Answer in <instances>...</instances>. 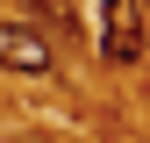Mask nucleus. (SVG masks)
Masks as SVG:
<instances>
[{
  "label": "nucleus",
  "mask_w": 150,
  "mask_h": 143,
  "mask_svg": "<svg viewBox=\"0 0 150 143\" xmlns=\"http://www.w3.org/2000/svg\"><path fill=\"white\" fill-rule=\"evenodd\" d=\"M93 36H100V64H136L143 43H150V7L143 0H100Z\"/></svg>",
  "instance_id": "f257e3e1"
},
{
  "label": "nucleus",
  "mask_w": 150,
  "mask_h": 143,
  "mask_svg": "<svg viewBox=\"0 0 150 143\" xmlns=\"http://www.w3.org/2000/svg\"><path fill=\"white\" fill-rule=\"evenodd\" d=\"M0 64L22 72V79H50V72H57V50H50V36L36 29V22L0 14Z\"/></svg>",
  "instance_id": "f03ea898"
}]
</instances>
